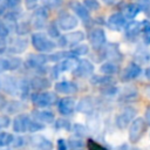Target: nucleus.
Masks as SVG:
<instances>
[{
	"label": "nucleus",
	"instance_id": "ea45409f",
	"mask_svg": "<svg viewBox=\"0 0 150 150\" xmlns=\"http://www.w3.org/2000/svg\"><path fill=\"white\" fill-rule=\"evenodd\" d=\"M129 150H141V149H138V148H131V149H129Z\"/></svg>",
	"mask_w": 150,
	"mask_h": 150
},
{
	"label": "nucleus",
	"instance_id": "f257e3e1",
	"mask_svg": "<svg viewBox=\"0 0 150 150\" xmlns=\"http://www.w3.org/2000/svg\"><path fill=\"white\" fill-rule=\"evenodd\" d=\"M29 98L32 101V103L40 109H45V108H49L52 105H56V102L59 100L57 97V93L55 91H34L29 95Z\"/></svg>",
	"mask_w": 150,
	"mask_h": 150
},
{
	"label": "nucleus",
	"instance_id": "aec40b11",
	"mask_svg": "<svg viewBox=\"0 0 150 150\" xmlns=\"http://www.w3.org/2000/svg\"><path fill=\"white\" fill-rule=\"evenodd\" d=\"M18 87H19V95L21 96L22 100H27L30 95V86L29 81L26 79L19 80L18 81Z\"/></svg>",
	"mask_w": 150,
	"mask_h": 150
},
{
	"label": "nucleus",
	"instance_id": "423d86ee",
	"mask_svg": "<svg viewBox=\"0 0 150 150\" xmlns=\"http://www.w3.org/2000/svg\"><path fill=\"white\" fill-rule=\"evenodd\" d=\"M142 73V67L135 62L129 63L120 74V81L121 82H131L135 79H137Z\"/></svg>",
	"mask_w": 150,
	"mask_h": 150
},
{
	"label": "nucleus",
	"instance_id": "dca6fc26",
	"mask_svg": "<svg viewBox=\"0 0 150 150\" xmlns=\"http://www.w3.org/2000/svg\"><path fill=\"white\" fill-rule=\"evenodd\" d=\"M48 61V57L46 55H42V54H38V55H29L28 59L26 60V66L30 69H34L35 71L46 64V62Z\"/></svg>",
	"mask_w": 150,
	"mask_h": 150
},
{
	"label": "nucleus",
	"instance_id": "f704fd0d",
	"mask_svg": "<svg viewBox=\"0 0 150 150\" xmlns=\"http://www.w3.org/2000/svg\"><path fill=\"white\" fill-rule=\"evenodd\" d=\"M144 121L146 122V124H148V127H150V105H148L146 108H145V111H144Z\"/></svg>",
	"mask_w": 150,
	"mask_h": 150
},
{
	"label": "nucleus",
	"instance_id": "4c0bfd02",
	"mask_svg": "<svg viewBox=\"0 0 150 150\" xmlns=\"http://www.w3.org/2000/svg\"><path fill=\"white\" fill-rule=\"evenodd\" d=\"M144 94H145V96H146L148 98H150V84L145 87V89H144Z\"/></svg>",
	"mask_w": 150,
	"mask_h": 150
},
{
	"label": "nucleus",
	"instance_id": "cd10ccee",
	"mask_svg": "<svg viewBox=\"0 0 150 150\" xmlns=\"http://www.w3.org/2000/svg\"><path fill=\"white\" fill-rule=\"evenodd\" d=\"M90 42L93 43V46L95 48H98L103 42H104V34L101 30H96L94 32V34L90 38Z\"/></svg>",
	"mask_w": 150,
	"mask_h": 150
},
{
	"label": "nucleus",
	"instance_id": "2eb2a0df",
	"mask_svg": "<svg viewBox=\"0 0 150 150\" xmlns=\"http://www.w3.org/2000/svg\"><path fill=\"white\" fill-rule=\"evenodd\" d=\"M18 81L13 76H5L4 80L1 81V88L4 89L5 93L9 95H19V87H18Z\"/></svg>",
	"mask_w": 150,
	"mask_h": 150
},
{
	"label": "nucleus",
	"instance_id": "6e6552de",
	"mask_svg": "<svg viewBox=\"0 0 150 150\" xmlns=\"http://www.w3.org/2000/svg\"><path fill=\"white\" fill-rule=\"evenodd\" d=\"M138 95H139V93H138L137 88L131 84L120 88L118 94H117L118 102H122V103H131L138 98Z\"/></svg>",
	"mask_w": 150,
	"mask_h": 150
},
{
	"label": "nucleus",
	"instance_id": "f03ea898",
	"mask_svg": "<svg viewBox=\"0 0 150 150\" xmlns=\"http://www.w3.org/2000/svg\"><path fill=\"white\" fill-rule=\"evenodd\" d=\"M128 128H129V131H128L129 143L137 144L143 138V136L145 135L146 129H148V124L143 117H135Z\"/></svg>",
	"mask_w": 150,
	"mask_h": 150
},
{
	"label": "nucleus",
	"instance_id": "f3484780",
	"mask_svg": "<svg viewBox=\"0 0 150 150\" xmlns=\"http://www.w3.org/2000/svg\"><path fill=\"white\" fill-rule=\"evenodd\" d=\"M90 83L93 86H98V87H104L109 84H116L117 81L114 79V75H91L90 77Z\"/></svg>",
	"mask_w": 150,
	"mask_h": 150
},
{
	"label": "nucleus",
	"instance_id": "a211bd4d",
	"mask_svg": "<svg viewBox=\"0 0 150 150\" xmlns=\"http://www.w3.org/2000/svg\"><path fill=\"white\" fill-rule=\"evenodd\" d=\"M67 145L69 150H84L86 142L83 138L77 136H71L67 139Z\"/></svg>",
	"mask_w": 150,
	"mask_h": 150
},
{
	"label": "nucleus",
	"instance_id": "9b49d317",
	"mask_svg": "<svg viewBox=\"0 0 150 150\" xmlns=\"http://www.w3.org/2000/svg\"><path fill=\"white\" fill-rule=\"evenodd\" d=\"M32 43L39 52H50L55 47V45L42 34H34L32 36Z\"/></svg>",
	"mask_w": 150,
	"mask_h": 150
},
{
	"label": "nucleus",
	"instance_id": "412c9836",
	"mask_svg": "<svg viewBox=\"0 0 150 150\" xmlns=\"http://www.w3.org/2000/svg\"><path fill=\"white\" fill-rule=\"evenodd\" d=\"M118 90H120V88H118L116 84H109V86L101 87V89H100V94H101L103 97L111 98V97L117 96Z\"/></svg>",
	"mask_w": 150,
	"mask_h": 150
},
{
	"label": "nucleus",
	"instance_id": "c756f323",
	"mask_svg": "<svg viewBox=\"0 0 150 150\" xmlns=\"http://www.w3.org/2000/svg\"><path fill=\"white\" fill-rule=\"evenodd\" d=\"M27 143L28 142H27V139L23 136H14V139H13L11 145H13L14 148H21V146L26 145Z\"/></svg>",
	"mask_w": 150,
	"mask_h": 150
},
{
	"label": "nucleus",
	"instance_id": "6ab92c4d",
	"mask_svg": "<svg viewBox=\"0 0 150 150\" xmlns=\"http://www.w3.org/2000/svg\"><path fill=\"white\" fill-rule=\"evenodd\" d=\"M26 108H27V105L22 101H12L6 104V109H7L8 114H20Z\"/></svg>",
	"mask_w": 150,
	"mask_h": 150
},
{
	"label": "nucleus",
	"instance_id": "39448f33",
	"mask_svg": "<svg viewBox=\"0 0 150 150\" xmlns=\"http://www.w3.org/2000/svg\"><path fill=\"white\" fill-rule=\"evenodd\" d=\"M97 105V101L95 97L93 96H83L80 98L79 102H76V107H75V110L77 112H81V114H86V115H90L94 112L95 108Z\"/></svg>",
	"mask_w": 150,
	"mask_h": 150
},
{
	"label": "nucleus",
	"instance_id": "72a5a7b5",
	"mask_svg": "<svg viewBox=\"0 0 150 150\" xmlns=\"http://www.w3.org/2000/svg\"><path fill=\"white\" fill-rule=\"evenodd\" d=\"M8 33H9V30H8V28L2 23V22H0V38H6L7 35H8Z\"/></svg>",
	"mask_w": 150,
	"mask_h": 150
},
{
	"label": "nucleus",
	"instance_id": "c9c22d12",
	"mask_svg": "<svg viewBox=\"0 0 150 150\" xmlns=\"http://www.w3.org/2000/svg\"><path fill=\"white\" fill-rule=\"evenodd\" d=\"M6 104H7V101H6L5 96L2 94H0V110L5 109L6 108Z\"/></svg>",
	"mask_w": 150,
	"mask_h": 150
},
{
	"label": "nucleus",
	"instance_id": "bb28decb",
	"mask_svg": "<svg viewBox=\"0 0 150 150\" xmlns=\"http://www.w3.org/2000/svg\"><path fill=\"white\" fill-rule=\"evenodd\" d=\"M13 139H14V135L13 134L7 132V131H1L0 132V148L11 145Z\"/></svg>",
	"mask_w": 150,
	"mask_h": 150
},
{
	"label": "nucleus",
	"instance_id": "a19ab883",
	"mask_svg": "<svg viewBox=\"0 0 150 150\" xmlns=\"http://www.w3.org/2000/svg\"><path fill=\"white\" fill-rule=\"evenodd\" d=\"M0 88H1V81H0Z\"/></svg>",
	"mask_w": 150,
	"mask_h": 150
},
{
	"label": "nucleus",
	"instance_id": "e433bc0d",
	"mask_svg": "<svg viewBox=\"0 0 150 150\" xmlns=\"http://www.w3.org/2000/svg\"><path fill=\"white\" fill-rule=\"evenodd\" d=\"M130 148H129V145L127 144V143H123L122 145H118L117 148H115V150H129Z\"/></svg>",
	"mask_w": 150,
	"mask_h": 150
},
{
	"label": "nucleus",
	"instance_id": "58836bf2",
	"mask_svg": "<svg viewBox=\"0 0 150 150\" xmlns=\"http://www.w3.org/2000/svg\"><path fill=\"white\" fill-rule=\"evenodd\" d=\"M144 73H145V77H146V79L150 81V67H149V68H146Z\"/></svg>",
	"mask_w": 150,
	"mask_h": 150
},
{
	"label": "nucleus",
	"instance_id": "7c9ffc66",
	"mask_svg": "<svg viewBox=\"0 0 150 150\" xmlns=\"http://www.w3.org/2000/svg\"><path fill=\"white\" fill-rule=\"evenodd\" d=\"M12 120L9 118L8 115H0V130L2 129H7L11 125Z\"/></svg>",
	"mask_w": 150,
	"mask_h": 150
},
{
	"label": "nucleus",
	"instance_id": "4468645a",
	"mask_svg": "<svg viewBox=\"0 0 150 150\" xmlns=\"http://www.w3.org/2000/svg\"><path fill=\"white\" fill-rule=\"evenodd\" d=\"M28 120H29V115L27 114H18L13 122H12V127H13V131L16 134H25L27 132V124H28Z\"/></svg>",
	"mask_w": 150,
	"mask_h": 150
},
{
	"label": "nucleus",
	"instance_id": "a878e982",
	"mask_svg": "<svg viewBox=\"0 0 150 150\" xmlns=\"http://www.w3.org/2000/svg\"><path fill=\"white\" fill-rule=\"evenodd\" d=\"M60 73L62 71H68V70H73V68L75 67V59L71 57H66V60H63L62 62H60L59 64H56Z\"/></svg>",
	"mask_w": 150,
	"mask_h": 150
},
{
	"label": "nucleus",
	"instance_id": "473e14b6",
	"mask_svg": "<svg viewBox=\"0 0 150 150\" xmlns=\"http://www.w3.org/2000/svg\"><path fill=\"white\" fill-rule=\"evenodd\" d=\"M56 149L57 150H68V145H67V141L64 138H59L56 141Z\"/></svg>",
	"mask_w": 150,
	"mask_h": 150
},
{
	"label": "nucleus",
	"instance_id": "79ce46f5",
	"mask_svg": "<svg viewBox=\"0 0 150 150\" xmlns=\"http://www.w3.org/2000/svg\"><path fill=\"white\" fill-rule=\"evenodd\" d=\"M27 1H28V0H27Z\"/></svg>",
	"mask_w": 150,
	"mask_h": 150
},
{
	"label": "nucleus",
	"instance_id": "393cba45",
	"mask_svg": "<svg viewBox=\"0 0 150 150\" xmlns=\"http://www.w3.org/2000/svg\"><path fill=\"white\" fill-rule=\"evenodd\" d=\"M45 129V124L41 123V122H38L35 120H33L30 116H29V120H28V124H27V132H30V134H34V132H38L40 130Z\"/></svg>",
	"mask_w": 150,
	"mask_h": 150
},
{
	"label": "nucleus",
	"instance_id": "9d476101",
	"mask_svg": "<svg viewBox=\"0 0 150 150\" xmlns=\"http://www.w3.org/2000/svg\"><path fill=\"white\" fill-rule=\"evenodd\" d=\"M54 90L57 94H63V95H74L79 91V86L76 82L70 81V80H63L59 81L54 84Z\"/></svg>",
	"mask_w": 150,
	"mask_h": 150
},
{
	"label": "nucleus",
	"instance_id": "0eeeda50",
	"mask_svg": "<svg viewBox=\"0 0 150 150\" xmlns=\"http://www.w3.org/2000/svg\"><path fill=\"white\" fill-rule=\"evenodd\" d=\"M27 142L36 150H53V148H54V144L50 139H48L43 135H39L35 132H34V135H32L30 137L27 138Z\"/></svg>",
	"mask_w": 150,
	"mask_h": 150
},
{
	"label": "nucleus",
	"instance_id": "20e7f679",
	"mask_svg": "<svg viewBox=\"0 0 150 150\" xmlns=\"http://www.w3.org/2000/svg\"><path fill=\"white\" fill-rule=\"evenodd\" d=\"M75 107H76V100L70 95H66L59 98L56 102V108L59 114L64 117L71 116L75 112Z\"/></svg>",
	"mask_w": 150,
	"mask_h": 150
},
{
	"label": "nucleus",
	"instance_id": "f8f14e48",
	"mask_svg": "<svg viewBox=\"0 0 150 150\" xmlns=\"http://www.w3.org/2000/svg\"><path fill=\"white\" fill-rule=\"evenodd\" d=\"M28 81H29L30 89L34 91H43L52 87V80L47 79L43 75H35Z\"/></svg>",
	"mask_w": 150,
	"mask_h": 150
},
{
	"label": "nucleus",
	"instance_id": "7ed1b4c3",
	"mask_svg": "<svg viewBox=\"0 0 150 150\" xmlns=\"http://www.w3.org/2000/svg\"><path fill=\"white\" fill-rule=\"evenodd\" d=\"M136 115H137V109L134 105L131 104L124 105L115 117V125L120 130H124L129 127V124L136 117Z\"/></svg>",
	"mask_w": 150,
	"mask_h": 150
},
{
	"label": "nucleus",
	"instance_id": "1a4fd4ad",
	"mask_svg": "<svg viewBox=\"0 0 150 150\" xmlns=\"http://www.w3.org/2000/svg\"><path fill=\"white\" fill-rule=\"evenodd\" d=\"M94 73V64L88 60H80L73 68V75L75 77H88Z\"/></svg>",
	"mask_w": 150,
	"mask_h": 150
},
{
	"label": "nucleus",
	"instance_id": "c85d7f7f",
	"mask_svg": "<svg viewBox=\"0 0 150 150\" xmlns=\"http://www.w3.org/2000/svg\"><path fill=\"white\" fill-rule=\"evenodd\" d=\"M86 148H87V150H108L104 145L100 144L98 142H96L93 138H88L86 141Z\"/></svg>",
	"mask_w": 150,
	"mask_h": 150
},
{
	"label": "nucleus",
	"instance_id": "ddd939ff",
	"mask_svg": "<svg viewBox=\"0 0 150 150\" xmlns=\"http://www.w3.org/2000/svg\"><path fill=\"white\" fill-rule=\"evenodd\" d=\"M33 120L38 121V122H41L43 124H52L54 121H55V114L52 111V110H47L46 108L45 109H35L30 112L29 115Z\"/></svg>",
	"mask_w": 150,
	"mask_h": 150
},
{
	"label": "nucleus",
	"instance_id": "b1692460",
	"mask_svg": "<svg viewBox=\"0 0 150 150\" xmlns=\"http://www.w3.org/2000/svg\"><path fill=\"white\" fill-rule=\"evenodd\" d=\"M100 71L105 75H115L120 71V68L114 62H105L100 67Z\"/></svg>",
	"mask_w": 150,
	"mask_h": 150
},
{
	"label": "nucleus",
	"instance_id": "5701e85b",
	"mask_svg": "<svg viewBox=\"0 0 150 150\" xmlns=\"http://www.w3.org/2000/svg\"><path fill=\"white\" fill-rule=\"evenodd\" d=\"M70 131H73L74 136H77V137H81V138L87 137L88 132H89L88 128L84 124H82V123H74V124H71V130Z\"/></svg>",
	"mask_w": 150,
	"mask_h": 150
},
{
	"label": "nucleus",
	"instance_id": "2f4dec72",
	"mask_svg": "<svg viewBox=\"0 0 150 150\" xmlns=\"http://www.w3.org/2000/svg\"><path fill=\"white\" fill-rule=\"evenodd\" d=\"M73 53L75 54V55H84V54H87L88 53V47L86 46V45H81V46H77V47H75V49H73Z\"/></svg>",
	"mask_w": 150,
	"mask_h": 150
},
{
	"label": "nucleus",
	"instance_id": "4be33fe9",
	"mask_svg": "<svg viewBox=\"0 0 150 150\" xmlns=\"http://www.w3.org/2000/svg\"><path fill=\"white\" fill-rule=\"evenodd\" d=\"M53 123H54V128L56 130H66V131L71 130V122L68 118H66L64 116L60 117V118H56Z\"/></svg>",
	"mask_w": 150,
	"mask_h": 150
}]
</instances>
